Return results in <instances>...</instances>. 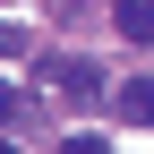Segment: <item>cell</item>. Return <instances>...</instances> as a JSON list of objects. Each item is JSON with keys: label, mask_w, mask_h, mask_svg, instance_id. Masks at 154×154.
I'll return each mask as SVG.
<instances>
[{"label": "cell", "mask_w": 154, "mask_h": 154, "mask_svg": "<svg viewBox=\"0 0 154 154\" xmlns=\"http://www.w3.org/2000/svg\"><path fill=\"white\" fill-rule=\"evenodd\" d=\"M60 154H111L103 137H86V128H77V137H60Z\"/></svg>", "instance_id": "4"}, {"label": "cell", "mask_w": 154, "mask_h": 154, "mask_svg": "<svg viewBox=\"0 0 154 154\" xmlns=\"http://www.w3.org/2000/svg\"><path fill=\"white\" fill-rule=\"evenodd\" d=\"M43 77H51V86H69V94H94V86H103L86 60H43Z\"/></svg>", "instance_id": "3"}, {"label": "cell", "mask_w": 154, "mask_h": 154, "mask_svg": "<svg viewBox=\"0 0 154 154\" xmlns=\"http://www.w3.org/2000/svg\"><path fill=\"white\" fill-rule=\"evenodd\" d=\"M9 111H17V94H9V86H0V120H9Z\"/></svg>", "instance_id": "5"}, {"label": "cell", "mask_w": 154, "mask_h": 154, "mask_svg": "<svg viewBox=\"0 0 154 154\" xmlns=\"http://www.w3.org/2000/svg\"><path fill=\"white\" fill-rule=\"evenodd\" d=\"M0 154H9V146H0Z\"/></svg>", "instance_id": "6"}, {"label": "cell", "mask_w": 154, "mask_h": 154, "mask_svg": "<svg viewBox=\"0 0 154 154\" xmlns=\"http://www.w3.org/2000/svg\"><path fill=\"white\" fill-rule=\"evenodd\" d=\"M111 26L128 43H154V0H111Z\"/></svg>", "instance_id": "1"}, {"label": "cell", "mask_w": 154, "mask_h": 154, "mask_svg": "<svg viewBox=\"0 0 154 154\" xmlns=\"http://www.w3.org/2000/svg\"><path fill=\"white\" fill-rule=\"evenodd\" d=\"M120 111L137 128H154V77H128V86H120Z\"/></svg>", "instance_id": "2"}]
</instances>
